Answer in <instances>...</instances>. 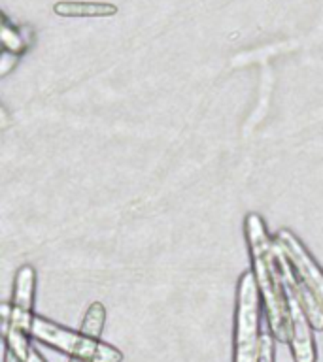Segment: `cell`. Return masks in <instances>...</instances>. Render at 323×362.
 I'll return each mask as SVG.
<instances>
[{
	"mask_svg": "<svg viewBox=\"0 0 323 362\" xmlns=\"http://www.w3.org/2000/svg\"><path fill=\"white\" fill-rule=\"evenodd\" d=\"M4 362H21L19 358H17V355L13 353V351L10 349V347H6L4 351Z\"/></svg>",
	"mask_w": 323,
	"mask_h": 362,
	"instance_id": "11",
	"label": "cell"
},
{
	"mask_svg": "<svg viewBox=\"0 0 323 362\" xmlns=\"http://www.w3.org/2000/svg\"><path fill=\"white\" fill-rule=\"evenodd\" d=\"M261 294L254 270L242 272L234 308V356L232 362H257L261 347Z\"/></svg>",
	"mask_w": 323,
	"mask_h": 362,
	"instance_id": "2",
	"label": "cell"
},
{
	"mask_svg": "<svg viewBox=\"0 0 323 362\" xmlns=\"http://www.w3.org/2000/svg\"><path fill=\"white\" fill-rule=\"evenodd\" d=\"M34 293H36V270L30 264H23L16 274L13 300H11L10 327L33 332L34 322Z\"/></svg>",
	"mask_w": 323,
	"mask_h": 362,
	"instance_id": "6",
	"label": "cell"
},
{
	"mask_svg": "<svg viewBox=\"0 0 323 362\" xmlns=\"http://www.w3.org/2000/svg\"><path fill=\"white\" fill-rule=\"evenodd\" d=\"M276 243L282 247L285 257L293 266L295 274L300 277L319 304L323 305V268L312 257L306 245L288 228H280L276 234Z\"/></svg>",
	"mask_w": 323,
	"mask_h": 362,
	"instance_id": "5",
	"label": "cell"
},
{
	"mask_svg": "<svg viewBox=\"0 0 323 362\" xmlns=\"http://www.w3.org/2000/svg\"><path fill=\"white\" fill-rule=\"evenodd\" d=\"M30 338H33L30 334L10 327L8 334L4 336V341H6V347H10L21 362H45L38 351L33 347Z\"/></svg>",
	"mask_w": 323,
	"mask_h": 362,
	"instance_id": "8",
	"label": "cell"
},
{
	"mask_svg": "<svg viewBox=\"0 0 323 362\" xmlns=\"http://www.w3.org/2000/svg\"><path fill=\"white\" fill-rule=\"evenodd\" d=\"M30 336L40 344L61 351L70 358H81L87 362H123V353L112 345L85 336L84 332H74L42 315H34Z\"/></svg>",
	"mask_w": 323,
	"mask_h": 362,
	"instance_id": "3",
	"label": "cell"
},
{
	"mask_svg": "<svg viewBox=\"0 0 323 362\" xmlns=\"http://www.w3.org/2000/svg\"><path fill=\"white\" fill-rule=\"evenodd\" d=\"M244 234H246V242L251 255V270L257 279L268 328L274 334L276 341L289 344L291 328H289L288 300H285L282 276L278 268V243L272 242L265 221L255 211L246 215Z\"/></svg>",
	"mask_w": 323,
	"mask_h": 362,
	"instance_id": "1",
	"label": "cell"
},
{
	"mask_svg": "<svg viewBox=\"0 0 323 362\" xmlns=\"http://www.w3.org/2000/svg\"><path fill=\"white\" fill-rule=\"evenodd\" d=\"M70 362H87V361H81V358H70Z\"/></svg>",
	"mask_w": 323,
	"mask_h": 362,
	"instance_id": "12",
	"label": "cell"
},
{
	"mask_svg": "<svg viewBox=\"0 0 323 362\" xmlns=\"http://www.w3.org/2000/svg\"><path fill=\"white\" fill-rule=\"evenodd\" d=\"M276 242V240H274ZM278 268H280V276H282L283 293L288 300V311H289V328H291V353H293L295 362H316V344L312 338V325L306 313V308L302 304V288H300V279L295 274L293 266L278 245Z\"/></svg>",
	"mask_w": 323,
	"mask_h": 362,
	"instance_id": "4",
	"label": "cell"
},
{
	"mask_svg": "<svg viewBox=\"0 0 323 362\" xmlns=\"http://www.w3.org/2000/svg\"><path fill=\"white\" fill-rule=\"evenodd\" d=\"M274 334L271 328H266L261 332V347H259V361L257 362H274Z\"/></svg>",
	"mask_w": 323,
	"mask_h": 362,
	"instance_id": "10",
	"label": "cell"
},
{
	"mask_svg": "<svg viewBox=\"0 0 323 362\" xmlns=\"http://www.w3.org/2000/svg\"><path fill=\"white\" fill-rule=\"evenodd\" d=\"M53 11L59 17H113L118 16V6L95 0H59Z\"/></svg>",
	"mask_w": 323,
	"mask_h": 362,
	"instance_id": "7",
	"label": "cell"
},
{
	"mask_svg": "<svg viewBox=\"0 0 323 362\" xmlns=\"http://www.w3.org/2000/svg\"><path fill=\"white\" fill-rule=\"evenodd\" d=\"M104 325H106V308L102 302H93L85 311L79 332H84L85 336H91V338L101 339Z\"/></svg>",
	"mask_w": 323,
	"mask_h": 362,
	"instance_id": "9",
	"label": "cell"
}]
</instances>
